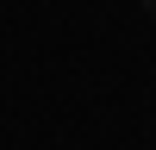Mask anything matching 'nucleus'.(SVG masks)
I'll list each match as a JSON object with an SVG mask.
<instances>
[{
    "label": "nucleus",
    "mask_w": 156,
    "mask_h": 150,
    "mask_svg": "<svg viewBox=\"0 0 156 150\" xmlns=\"http://www.w3.org/2000/svg\"><path fill=\"white\" fill-rule=\"evenodd\" d=\"M144 6H150V12H156V0H144Z\"/></svg>",
    "instance_id": "obj_1"
}]
</instances>
